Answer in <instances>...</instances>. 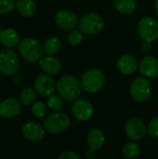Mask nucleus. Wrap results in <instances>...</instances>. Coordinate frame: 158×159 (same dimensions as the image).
Masks as SVG:
<instances>
[{"label": "nucleus", "instance_id": "1", "mask_svg": "<svg viewBox=\"0 0 158 159\" xmlns=\"http://www.w3.org/2000/svg\"><path fill=\"white\" fill-rule=\"evenodd\" d=\"M57 90L61 97L67 102L78 99L82 92V84L73 75H63L57 82Z\"/></svg>", "mask_w": 158, "mask_h": 159}, {"label": "nucleus", "instance_id": "2", "mask_svg": "<svg viewBox=\"0 0 158 159\" xmlns=\"http://www.w3.org/2000/svg\"><path fill=\"white\" fill-rule=\"evenodd\" d=\"M20 55L30 62L37 61L42 58L43 49L38 41L34 38H24L19 43Z\"/></svg>", "mask_w": 158, "mask_h": 159}, {"label": "nucleus", "instance_id": "3", "mask_svg": "<svg viewBox=\"0 0 158 159\" xmlns=\"http://www.w3.org/2000/svg\"><path fill=\"white\" fill-rule=\"evenodd\" d=\"M105 77L98 69H89L84 73L81 79L83 89L88 93H97L104 86Z\"/></svg>", "mask_w": 158, "mask_h": 159}, {"label": "nucleus", "instance_id": "4", "mask_svg": "<svg viewBox=\"0 0 158 159\" xmlns=\"http://www.w3.org/2000/svg\"><path fill=\"white\" fill-rule=\"evenodd\" d=\"M78 27L83 34L94 35L102 32L104 27V20L97 13H88L81 18Z\"/></svg>", "mask_w": 158, "mask_h": 159}, {"label": "nucleus", "instance_id": "5", "mask_svg": "<svg viewBox=\"0 0 158 159\" xmlns=\"http://www.w3.org/2000/svg\"><path fill=\"white\" fill-rule=\"evenodd\" d=\"M70 126V118L63 113H56L48 116L44 121L45 129L51 134H59L65 131Z\"/></svg>", "mask_w": 158, "mask_h": 159}, {"label": "nucleus", "instance_id": "6", "mask_svg": "<svg viewBox=\"0 0 158 159\" xmlns=\"http://www.w3.org/2000/svg\"><path fill=\"white\" fill-rule=\"evenodd\" d=\"M20 61L17 54L9 48L0 52V73L5 75H14L17 74Z\"/></svg>", "mask_w": 158, "mask_h": 159}, {"label": "nucleus", "instance_id": "7", "mask_svg": "<svg viewBox=\"0 0 158 159\" xmlns=\"http://www.w3.org/2000/svg\"><path fill=\"white\" fill-rule=\"evenodd\" d=\"M138 33L144 42H154L158 38V21L152 17L142 18L138 24Z\"/></svg>", "mask_w": 158, "mask_h": 159}, {"label": "nucleus", "instance_id": "8", "mask_svg": "<svg viewBox=\"0 0 158 159\" xmlns=\"http://www.w3.org/2000/svg\"><path fill=\"white\" fill-rule=\"evenodd\" d=\"M151 91L150 84L144 77H137L134 79L129 89L132 100L138 102H147L151 97Z\"/></svg>", "mask_w": 158, "mask_h": 159}, {"label": "nucleus", "instance_id": "9", "mask_svg": "<svg viewBox=\"0 0 158 159\" xmlns=\"http://www.w3.org/2000/svg\"><path fill=\"white\" fill-rule=\"evenodd\" d=\"M125 131L127 136L130 140L134 142H139L145 137L147 129L145 128V125L142 120L133 117L127 121L125 125Z\"/></svg>", "mask_w": 158, "mask_h": 159}, {"label": "nucleus", "instance_id": "10", "mask_svg": "<svg viewBox=\"0 0 158 159\" xmlns=\"http://www.w3.org/2000/svg\"><path fill=\"white\" fill-rule=\"evenodd\" d=\"M72 115L78 121H87L93 115L92 104L84 99L76 100L72 106Z\"/></svg>", "mask_w": 158, "mask_h": 159}, {"label": "nucleus", "instance_id": "11", "mask_svg": "<svg viewBox=\"0 0 158 159\" xmlns=\"http://www.w3.org/2000/svg\"><path fill=\"white\" fill-rule=\"evenodd\" d=\"M34 89L42 97H49L55 90L54 80L48 75H39L34 80Z\"/></svg>", "mask_w": 158, "mask_h": 159}, {"label": "nucleus", "instance_id": "12", "mask_svg": "<svg viewBox=\"0 0 158 159\" xmlns=\"http://www.w3.org/2000/svg\"><path fill=\"white\" fill-rule=\"evenodd\" d=\"M21 112V106L18 100L14 98L5 99L0 102V117L12 118L20 115Z\"/></svg>", "mask_w": 158, "mask_h": 159}, {"label": "nucleus", "instance_id": "13", "mask_svg": "<svg viewBox=\"0 0 158 159\" xmlns=\"http://www.w3.org/2000/svg\"><path fill=\"white\" fill-rule=\"evenodd\" d=\"M56 23L63 30H72L77 24L78 19L74 12L71 10L61 9L55 15Z\"/></svg>", "mask_w": 158, "mask_h": 159}, {"label": "nucleus", "instance_id": "14", "mask_svg": "<svg viewBox=\"0 0 158 159\" xmlns=\"http://www.w3.org/2000/svg\"><path fill=\"white\" fill-rule=\"evenodd\" d=\"M21 133L23 137L33 143H38L45 137L44 129L34 122H27L21 128Z\"/></svg>", "mask_w": 158, "mask_h": 159}, {"label": "nucleus", "instance_id": "15", "mask_svg": "<svg viewBox=\"0 0 158 159\" xmlns=\"http://www.w3.org/2000/svg\"><path fill=\"white\" fill-rule=\"evenodd\" d=\"M140 72L142 75L150 78H156L158 77V59L152 57V56H146L144 57L139 65Z\"/></svg>", "mask_w": 158, "mask_h": 159}, {"label": "nucleus", "instance_id": "16", "mask_svg": "<svg viewBox=\"0 0 158 159\" xmlns=\"http://www.w3.org/2000/svg\"><path fill=\"white\" fill-rule=\"evenodd\" d=\"M117 69L123 75H132L137 71L138 61L131 55H123L121 56L116 62Z\"/></svg>", "mask_w": 158, "mask_h": 159}, {"label": "nucleus", "instance_id": "17", "mask_svg": "<svg viewBox=\"0 0 158 159\" xmlns=\"http://www.w3.org/2000/svg\"><path fill=\"white\" fill-rule=\"evenodd\" d=\"M39 67L41 68L42 71H44L47 75H57L61 71V64L57 58L48 56L40 59Z\"/></svg>", "mask_w": 158, "mask_h": 159}, {"label": "nucleus", "instance_id": "18", "mask_svg": "<svg viewBox=\"0 0 158 159\" xmlns=\"http://www.w3.org/2000/svg\"><path fill=\"white\" fill-rule=\"evenodd\" d=\"M0 42L6 48H13L20 43V35L14 29L7 28L1 32Z\"/></svg>", "mask_w": 158, "mask_h": 159}, {"label": "nucleus", "instance_id": "19", "mask_svg": "<svg viewBox=\"0 0 158 159\" xmlns=\"http://www.w3.org/2000/svg\"><path fill=\"white\" fill-rule=\"evenodd\" d=\"M88 144L89 148L93 149L94 151H97L102 147L105 142V137L103 133L98 129H92L88 134Z\"/></svg>", "mask_w": 158, "mask_h": 159}, {"label": "nucleus", "instance_id": "20", "mask_svg": "<svg viewBox=\"0 0 158 159\" xmlns=\"http://www.w3.org/2000/svg\"><path fill=\"white\" fill-rule=\"evenodd\" d=\"M16 7L18 12L25 18L32 17L36 10V6L33 0H18Z\"/></svg>", "mask_w": 158, "mask_h": 159}, {"label": "nucleus", "instance_id": "21", "mask_svg": "<svg viewBox=\"0 0 158 159\" xmlns=\"http://www.w3.org/2000/svg\"><path fill=\"white\" fill-rule=\"evenodd\" d=\"M116 10L122 14H130L136 8L135 0H115Z\"/></svg>", "mask_w": 158, "mask_h": 159}, {"label": "nucleus", "instance_id": "22", "mask_svg": "<svg viewBox=\"0 0 158 159\" xmlns=\"http://www.w3.org/2000/svg\"><path fill=\"white\" fill-rule=\"evenodd\" d=\"M44 48L47 55H55L61 50V41L57 37L50 36L46 40Z\"/></svg>", "mask_w": 158, "mask_h": 159}, {"label": "nucleus", "instance_id": "23", "mask_svg": "<svg viewBox=\"0 0 158 159\" xmlns=\"http://www.w3.org/2000/svg\"><path fill=\"white\" fill-rule=\"evenodd\" d=\"M35 98H36V90H34L32 88L24 89L20 94V102L25 106L32 104L34 102Z\"/></svg>", "mask_w": 158, "mask_h": 159}, {"label": "nucleus", "instance_id": "24", "mask_svg": "<svg viewBox=\"0 0 158 159\" xmlns=\"http://www.w3.org/2000/svg\"><path fill=\"white\" fill-rule=\"evenodd\" d=\"M140 146L136 143H128L124 145L122 149V153L127 158H135L140 154Z\"/></svg>", "mask_w": 158, "mask_h": 159}, {"label": "nucleus", "instance_id": "25", "mask_svg": "<svg viewBox=\"0 0 158 159\" xmlns=\"http://www.w3.org/2000/svg\"><path fill=\"white\" fill-rule=\"evenodd\" d=\"M47 107L54 112H59L63 108L62 98L58 95H50L47 100Z\"/></svg>", "mask_w": 158, "mask_h": 159}, {"label": "nucleus", "instance_id": "26", "mask_svg": "<svg viewBox=\"0 0 158 159\" xmlns=\"http://www.w3.org/2000/svg\"><path fill=\"white\" fill-rule=\"evenodd\" d=\"M32 114L37 118H43L47 114V106L42 102H35L32 107Z\"/></svg>", "mask_w": 158, "mask_h": 159}, {"label": "nucleus", "instance_id": "27", "mask_svg": "<svg viewBox=\"0 0 158 159\" xmlns=\"http://www.w3.org/2000/svg\"><path fill=\"white\" fill-rule=\"evenodd\" d=\"M83 40V34L82 32L77 31V30H74L72 32H70L67 35V42L71 45V46H78Z\"/></svg>", "mask_w": 158, "mask_h": 159}, {"label": "nucleus", "instance_id": "28", "mask_svg": "<svg viewBox=\"0 0 158 159\" xmlns=\"http://www.w3.org/2000/svg\"><path fill=\"white\" fill-rule=\"evenodd\" d=\"M147 132L152 139L158 140V116L151 120L147 128Z\"/></svg>", "mask_w": 158, "mask_h": 159}, {"label": "nucleus", "instance_id": "29", "mask_svg": "<svg viewBox=\"0 0 158 159\" xmlns=\"http://www.w3.org/2000/svg\"><path fill=\"white\" fill-rule=\"evenodd\" d=\"M16 5L15 0H0V14L10 12Z\"/></svg>", "mask_w": 158, "mask_h": 159}, {"label": "nucleus", "instance_id": "30", "mask_svg": "<svg viewBox=\"0 0 158 159\" xmlns=\"http://www.w3.org/2000/svg\"><path fill=\"white\" fill-rule=\"evenodd\" d=\"M59 159H80V157L72 151H66L63 152L61 155H60Z\"/></svg>", "mask_w": 158, "mask_h": 159}, {"label": "nucleus", "instance_id": "31", "mask_svg": "<svg viewBox=\"0 0 158 159\" xmlns=\"http://www.w3.org/2000/svg\"><path fill=\"white\" fill-rule=\"evenodd\" d=\"M94 157H95V152H94V150L91 149V148H89V149L87 151V153H86V157L88 159H92L94 158Z\"/></svg>", "mask_w": 158, "mask_h": 159}, {"label": "nucleus", "instance_id": "32", "mask_svg": "<svg viewBox=\"0 0 158 159\" xmlns=\"http://www.w3.org/2000/svg\"><path fill=\"white\" fill-rule=\"evenodd\" d=\"M142 51H144V52L150 51V50H151V43H150V42H144V44H143L142 47Z\"/></svg>", "mask_w": 158, "mask_h": 159}, {"label": "nucleus", "instance_id": "33", "mask_svg": "<svg viewBox=\"0 0 158 159\" xmlns=\"http://www.w3.org/2000/svg\"><path fill=\"white\" fill-rule=\"evenodd\" d=\"M155 7H156V11L158 15V0H156V3H155Z\"/></svg>", "mask_w": 158, "mask_h": 159}, {"label": "nucleus", "instance_id": "34", "mask_svg": "<svg viewBox=\"0 0 158 159\" xmlns=\"http://www.w3.org/2000/svg\"><path fill=\"white\" fill-rule=\"evenodd\" d=\"M2 31H3V30H2V26L0 25V34H1V32H2Z\"/></svg>", "mask_w": 158, "mask_h": 159}]
</instances>
